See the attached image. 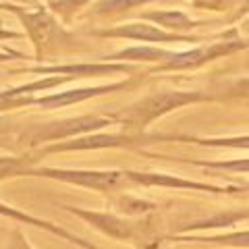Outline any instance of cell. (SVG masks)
Returning <instances> with one entry per match:
<instances>
[{"mask_svg":"<svg viewBox=\"0 0 249 249\" xmlns=\"http://www.w3.org/2000/svg\"><path fill=\"white\" fill-rule=\"evenodd\" d=\"M27 177H46L83 189L110 193L127 183L124 170H71V168H29Z\"/></svg>","mask_w":249,"mask_h":249,"instance_id":"cell-1","label":"cell"},{"mask_svg":"<svg viewBox=\"0 0 249 249\" xmlns=\"http://www.w3.org/2000/svg\"><path fill=\"white\" fill-rule=\"evenodd\" d=\"M67 212L73 216L81 218L83 222H88L98 232H102L104 237L114 239V241H137L142 239V229L135 222L127 220L124 216L112 214V212H96V210H85V208H75V206H62Z\"/></svg>","mask_w":249,"mask_h":249,"instance_id":"cell-2","label":"cell"},{"mask_svg":"<svg viewBox=\"0 0 249 249\" xmlns=\"http://www.w3.org/2000/svg\"><path fill=\"white\" fill-rule=\"evenodd\" d=\"M129 183L142 187H173V189H193V191H208V193H235L237 187H218L197 181H187V178L166 175V173H135V170H124Z\"/></svg>","mask_w":249,"mask_h":249,"instance_id":"cell-3","label":"cell"},{"mask_svg":"<svg viewBox=\"0 0 249 249\" xmlns=\"http://www.w3.org/2000/svg\"><path fill=\"white\" fill-rule=\"evenodd\" d=\"M0 216H2V218H11V220H15V222H23V224H29V227L42 229L46 232H50V235L67 241V243H71V245L81 247V249H102V247L93 245L91 241H88V239H83L79 235H75V232H71V231L58 227V224H54L50 220H44V218H37V216H31V214L23 212V210H19V208L2 204V201H0Z\"/></svg>","mask_w":249,"mask_h":249,"instance_id":"cell-4","label":"cell"},{"mask_svg":"<svg viewBox=\"0 0 249 249\" xmlns=\"http://www.w3.org/2000/svg\"><path fill=\"white\" fill-rule=\"evenodd\" d=\"M193 100H197V96H191V93H178V91L160 93V96H154L150 100H145V102H142L137 108H133V110L127 114V119H129V123L143 127L145 123H150L152 119H156V116L168 112L170 108H177V106H181L185 102H193Z\"/></svg>","mask_w":249,"mask_h":249,"instance_id":"cell-5","label":"cell"},{"mask_svg":"<svg viewBox=\"0 0 249 249\" xmlns=\"http://www.w3.org/2000/svg\"><path fill=\"white\" fill-rule=\"evenodd\" d=\"M106 121L104 119H77V121H69V123H56V124H46L44 129H31L29 133L23 135V139L29 145L42 143V142H54V139H65L71 137L75 133H83L89 129H100L104 127Z\"/></svg>","mask_w":249,"mask_h":249,"instance_id":"cell-6","label":"cell"},{"mask_svg":"<svg viewBox=\"0 0 249 249\" xmlns=\"http://www.w3.org/2000/svg\"><path fill=\"white\" fill-rule=\"evenodd\" d=\"M173 241L204 243V245L231 247V249H249V231H231V232H216V235H175Z\"/></svg>","mask_w":249,"mask_h":249,"instance_id":"cell-7","label":"cell"},{"mask_svg":"<svg viewBox=\"0 0 249 249\" xmlns=\"http://www.w3.org/2000/svg\"><path fill=\"white\" fill-rule=\"evenodd\" d=\"M133 139L124 135H96V137H83L69 143L50 145L46 152H69V150H98V147H116V145H129Z\"/></svg>","mask_w":249,"mask_h":249,"instance_id":"cell-8","label":"cell"},{"mask_svg":"<svg viewBox=\"0 0 249 249\" xmlns=\"http://www.w3.org/2000/svg\"><path fill=\"white\" fill-rule=\"evenodd\" d=\"M243 218H249V214L245 212H232V214H220V216H214V218H206V220H197V222H189L181 227V232L178 235H187L191 231H204V229H216V227H231L235 224L237 220H243Z\"/></svg>","mask_w":249,"mask_h":249,"instance_id":"cell-9","label":"cell"},{"mask_svg":"<svg viewBox=\"0 0 249 249\" xmlns=\"http://www.w3.org/2000/svg\"><path fill=\"white\" fill-rule=\"evenodd\" d=\"M237 46H218V48H212V50H193V52H187V54H181V56H173V60L166 65V69H183V67H191V65H197V62L206 60L210 56H216L220 52H227V50H232Z\"/></svg>","mask_w":249,"mask_h":249,"instance_id":"cell-10","label":"cell"},{"mask_svg":"<svg viewBox=\"0 0 249 249\" xmlns=\"http://www.w3.org/2000/svg\"><path fill=\"white\" fill-rule=\"evenodd\" d=\"M114 208L124 216H143V214L156 210V206L152 201H145V199H139V197H129V196L116 199Z\"/></svg>","mask_w":249,"mask_h":249,"instance_id":"cell-11","label":"cell"},{"mask_svg":"<svg viewBox=\"0 0 249 249\" xmlns=\"http://www.w3.org/2000/svg\"><path fill=\"white\" fill-rule=\"evenodd\" d=\"M36 158H0V181L11 177H21L27 175L31 166V162Z\"/></svg>","mask_w":249,"mask_h":249,"instance_id":"cell-12","label":"cell"},{"mask_svg":"<svg viewBox=\"0 0 249 249\" xmlns=\"http://www.w3.org/2000/svg\"><path fill=\"white\" fill-rule=\"evenodd\" d=\"M116 36H127V37H137V40H173L168 34L154 29L150 25H131V27H123L114 31Z\"/></svg>","mask_w":249,"mask_h":249,"instance_id":"cell-13","label":"cell"},{"mask_svg":"<svg viewBox=\"0 0 249 249\" xmlns=\"http://www.w3.org/2000/svg\"><path fill=\"white\" fill-rule=\"evenodd\" d=\"M150 19H154L156 23H162V25H166V27H178V29L191 25L189 19L181 13H152Z\"/></svg>","mask_w":249,"mask_h":249,"instance_id":"cell-14","label":"cell"},{"mask_svg":"<svg viewBox=\"0 0 249 249\" xmlns=\"http://www.w3.org/2000/svg\"><path fill=\"white\" fill-rule=\"evenodd\" d=\"M201 166L227 170V173H249V158L243 160H229V162H199Z\"/></svg>","mask_w":249,"mask_h":249,"instance_id":"cell-15","label":"cell"},{"mask_svg":"<svg viewBox=\"0 0 249 249\" xmlns=\"http://www.w3.org/2000/svg\"><path fill=\"white\" fill-rule=\"evenodd\" d=\"M93 93H100L98 89H81V91H75V93H65V96H54V98H48L44 100L42 104H67V102H77V100H83L88 96H93Z\"/></svg>","mask_w":249,"mask_h":249,"instance_id":"cell-16","label":"cell"},{"mask_svg":"<svg viewBox=\"0 0 249 249\" xmlns=\"http://www.w3.org/2000/svg\"><path fill=\"white\" fill-rule=\"evenodd\" d=\"M2 249H34V245L27 241L25 232L21 229H13L9 235V241H6V245Z\"/></svg>","mask_w":249,"mask_h":249,"instance_id":"cell-17","label":"cell"},{"mask_svg":"<svg viewBox=\"0 0 249 249\" xmlns=\"http://www.w3.org/2000/svg\"><path fill=\"white\" fill-rule=\"evenodd\" d=\"M204 145H220V147H249V137H229V139H204Z\"/></svg>","mask_w":249,"mask_h":249,"instance_id":"cell-18","label":"cell"},{"mask_svg":"<svg viewBox=\"0 0 249 249\" xmlns=\"http://www.w3.org/2000/svg\"><path fill=\"white\" fill-rule=\"evenodd\" d=\"M123 56H142V58H160V56H166L164 52L160 50H154V48H133V50H127L123 52Z\"/></svg>","mask_w":249,"mask_h":249,"instance_id":"cell-19","label":"cell"},{"mask_svg":"<svg viewBox=\"0 0 249 249\" xmlns=\"http://www.w3.org/2000/svg\"><path fill=\"white\" fill-rule=\"evenodd\" d=\"M147 0H110V2L104 4V9H129V6H135V4H143Z\"/></svg>","mask_w":249,"mask_h":249,"instance_id":"cell-20","label":"cell"},{"mask_svg":"<svg viewBox=\"0 0 249 249\" xmlns=\"http://www.w3.org/2000/svg\"><path fill=\"white\" fill-rule=\"evenodd\" d=\"M197 4H208V6H222V4H227L231 2V0H196Z\"/></svg>","mask_w":249,"mask_h":249,"instance_id":"cell-21","label":"cell"}]
</instances>
